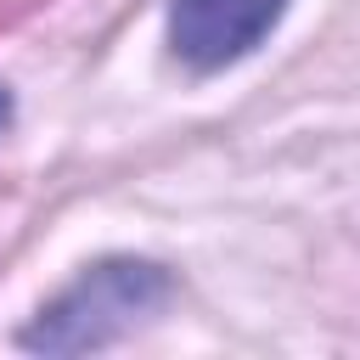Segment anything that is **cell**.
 Listing matches in <instances>:
<instances>
[{"label": "cell", "mask_w": 360, "mask_h": 360, "mask_svg": "<svg viewBox=\"0 0 360 360\" xmlns=\"http://www.w3.org/2000/svg\"><path fill=\"white\" fill-rule=\"evenodd\" d=\"M287 0H174L169 6V39L174 56L197 73H214L236 56H248L281 17Z\"/></svg>", "instance_id": "7a4b0ae2"}, {"label": "cell", "mask_w": 360, "mask_h": 360, "mask_svg": "<svg viewBox=\"0 0 360 360\" xmlns=\"http://www.w3.org/2000/svg\"><path fill=\"white\" fill-rule=\"evenodd\" d=\"M163 298H169V281H163L158 264L112 259V264H96L73 292H62V298L22 332V343H28V349H56V354L96 349V343H112L118 332H129V326H135L141 315H152Z\"/></svg>", "instance_id": "6da1fadb"}, {"label": "cell", "mask_w": 360, "mask_h": 360, "mask_svg": "<svg viewBox=\"0 0 360 360\" xmlns=\"http://www.w3.org/2000/svg\"><path fill=\"white\" fill-rule=\"evenodd\" d=\"M6 118H11V96L0 90V129H6Z\"/></svg>", "instance_id": "3957f363"}]
</instances>
